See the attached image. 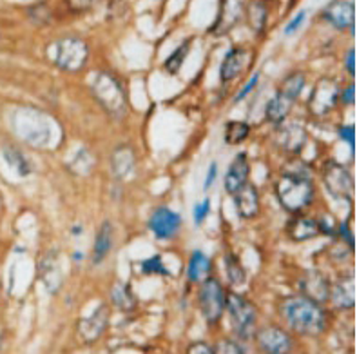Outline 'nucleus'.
<instances>
[{
	"label": "nucleus",
	"instance_id": "nucleus-8",
	"mask_svg": "<svg viewBox=\"0 0 357 354\" xmlns=\"http://www.w3.org/2000/svg\"><path fill=\"white\" fill-rule=\"evenodd\" d=\"M261 354H290L292 338L283 327L265 325L254 332L252 336Z\"/></svg>",
	"mask_w": 357,
	"mask_h": 354
},
{
	"label": "nucleus",
	"instance_id": "nucleus-20",
	"mask_svg": "<svg viewBox=\"0 0 357 354\" xmlns=\"http://www.w3.org/2000/svg\"><path fill=\"white\" fill-rule=\"evenodd\" d=\"M287 235L290 236V240L307 242L319 236L321 233H319V226H317L316 218L294 216L289 222V226H287Z\"/></svg>",
	"mask_w": 357,
	"mask_h": 354
},
{
	"label": "nucleus",
	"instance_id": "nucleus-40",
	"mask_svg": "<svg viewBox=\"0 0 357 354\" xmlns=\"http://www.w3.org/2000/svg\"><path fill=\"white\" fill-rule=\"evenodd\" d=\"M258 82H259V73H256V75H254V77L249 80V84H247V86H245L243 89H241V93H238V95H236L234 102H241V100H243L245 96H249L250 91H252L256 86H258Z\"/></svg>",
	"mask_w": 357,
	"mask_h": 354
},
{
	"label": "nucleus",
	"instance_id": "nucleus-28",
	"mask_svg": "<svg viewBox=\"0 0 357 354\" xmlns=\"http://www.w3.org/2000/svg\"><path fill=\"white\" fill-rule=\"evenodd\" d=\"M250 135V126L241 120H231L225 126V142L231 145H238L245 142Z\"/></svg>",
	"mask_w": 357,
	"mask_h": 354
},
{
	"label": "nucleus",
	"instance_id": "nucleus-47",
	"mask_svg": "<svg viewBox=\"0 0 357 354\" xmlns=\"http://www.w3.org/2000/svg\"><path fill=\"white\" fill-rule=\"evenodd\" d=\"M73 233H75V235H78V233H82V227H75V229H73Z\"/></svg>",
	"mask_w": 357,
	"mask_h": 354
},
{
	"label": "nucleus",
	"instance_id": "nucleus-34",
	"mask_svg": "<svg viewBox=\"0 0 357 354\" xmlns=\"http://www.w3.org/2000/svg\"><path fill=\"white\" fill-rule=\"evenodd\" d=\"M142 271H144L145 274H163V276H169V269L163 265L162 258H160L158 254L144 260V262H142Z\"/></svg>",
	"mask_w": 357,
	"mask_h": 354
},
{
	"label": "nucleus",
	"instance_id": "nucleus-44",
	"mask_svg": "<svg viewBox=\"0 0 357 354\" xmlns=\"http://www.w3.org/2000/svg\"><path fill=\"white\" fill-rule=\"evenodd\" d=\"M344 66H347V71L350 73V77H356V50L349 51Z\"/></svg>",
	"mask_w": 357,
	"mask_h": 354
},
{
	"label": "nucleus",
	"instance_id": "nucleus-23",
	"mask_svg": "<svg viewBox=\"0 0 357 354\" xmlns=\"http://www.w3.org/2000/svg\"><path fill=\"white\" fill-rule=\"evenodd\" d=\"M40 278L51 293H54L60 287V283H62V271H60L56 253H50L40 262Z\"/></svg>",
	"mask_w": 357,
	"mask_h": 354
},
{
	"label": "nucleus",
	"instance_id": "nucleus-9",
	"mask_svg": "<svg viewBox=\"0 0 357 354\" xmlns=\"http://www.w3.org/2000/svg\"><path fill=\"white\" fill-rule=\"evenodd\" d=\"M323 182H325L326 189L334 198H347L349 200L352 196L354 191V180L352 175L349 172V169L341 165V163L331 162L325 163V169H323Z\"/></svg>",
	"mask_w": 357,
	"mask_h": 354
},
{
	"label": "nucleus",
	"instance_id": "nucleus-22",
	"mask_svg": "<svg viewBox=\"0 0 357 354\" xmlns=\"http://www.w3.org/2000/svg\"><path fill=\"white\" fill-rule=\"evenodd\" d=\"M292 105H294V100H290L289 96L276 93L267 102V108H265V118L268 122L274 124V126H280L287 120L289 113L292 111Z\"/></svg>",
	"mask_w": 357,
	"mask_h": 354
},
{
	"label": "nucleus",
	"instance_id": "nucleus-18",
	"mask_svg": "<svg viewBox=\"0 0 357 354\" xmlns=\"http://www.w3.org/2000/svg\"><path fill=\"white\" fill-rule=\"evenodd\" d=\"M236 213L241 218H254L259 213V193L252 184H245L238 193H234Z\"/></svg>",
	"mask_w": 357,
	"mask_h": 354
},
{
	"label": "nucleus",
	"instance_id": "nucleus-12",
	"mask_svg": "<svg viewBox=\"0 0 357 354\" xmlns=\"http://www.w3.org/2000/svg\"><path fill=\"white\" fill-rule=\"evenodd\" d=\"M307 144V129L298 122H283L276 129V145L281 151L298 154Z\"/></svg>",
	"mask_w": 357,
	"mask_h": 354
},
{
	"label": "nucleus",
	"instance_id": "nucleus-11",
	"mask_svg": "<svg viewBox=\"0 0 357 354\" xmlns=\"http://www.w3.org/2000/svg\"><path fill=\"white\" fill-rule=\"evenodd\" d=\"M245 9H247V0H222L216 22L211 27V33L227 35L243 18Z\"/></svg>",
	"mask_w": 357,
	"mask_h": 354
},
{
	"label": "nucleus",
	"instance_id": "nucleus-3",
	"mask_svg": "<svg viewBox=\"0 0 357 354\" xmlns=\"http://www.w3.org/2000/svg\"><path fill=\"white\" fill-rule=\"evenodd\" d=\"M91 91H93V96L96 98V102H98L111 117H126L127 108H129L126 91H123V86L114 75L98 73L95 77V80H93Z\"/></svg>",
	"mask_w": 357,
	"mask_h": 354
},
{
	"label": "nucleus",
	"instance_id": "nucleus-15",
	"mask_svg": "<svg viewBox=\"0 0 357 354\" xmlns=\"http://www.w3.org/2000/svg\"><path fill=\"white\" fill-rule=\"evenodd\" d=\"M356 276L343 274L331 286V302L340 311H349L356 305Z\"/></svg>",
	"mask_w": 357,
	"mask_h": 354
},
{
	"label": "nucleus",
	"instance_id": "nucleus-46",
	"mask_svg": "<svg viewBox=\"0 0 357 354\" xmlns=\"http://www.w3.org/2000/svg\"><path fill=\"white\" fill-rule=\"evenodd\" d=\"M73 258H75V260H82V258H84V254H82V253H75V256H73Z\"/></svg>",
	"mask_w": 357,
	"mask_h": 354
},
{
	"label": "nucleus",
	"instance_id": "nucleus-30",
	"mask_svg": "<svg viewBox=\"0 0 357 354\" xmlns=\"http://www.w3.org/2000/svg\"><path fill=\"white\" fill-rule=\"evenodd\" d=\"M305 82L307 80H305L303 73H294V75H290V77H287L285 80L281 82L278 93L289 96L290 100H296L301 95V91H303L305 87Z\"/></svg>",
	"mask_w": 357,
	"mask_h": 354
},
{
	"label": "nucleus",
	"instance_id": "nucleus-27",
	"mask_svg": "<svg viewBox=\"0 0 357 354\" xmlns=\"http://www.w3.org/2000/svg\"><path fill=\"white\" fill-rule=\"evenodd\" d=\"M245 13H247L249 24L254 31L261 33L263 29H265V26H267L268 11H267V8L261 4V2H250V4H247Z\"/></svg>",
	"mask_w": 357,
	"mask_h": 354
},
{
	"label": "nucleus",
	"instance_id": "nucleus-1",
	"mask_svg": "<svg viewBox=\"0 0 357 354\" xmlns=\"http://www.w3.org/2000/svg\"><path fill=\"white\" fill-rule=\"evenodd\" d=\"M280 314L283 322L298 334L319 336L326 329L325 309L303 295H292L281 300Z\"/></svg>",
	"mask_w": 357,
	"mask_h": 354
},
{
	"label": "nucleus",
	"instance_id": "nucleus-21",
	"mask_svg": "<svg viewBox=\"0 0 357 354\" xmlns=\"http://www.w3.org/2000/svg\"><path fill=\"white\" fill-rule=\"evenodd\" d=\"M136 168V156L135 151L129 147V145H122V147H116L111 156V169L116 175V178L123 180V178H129L135 172Z\"/></svg>",
	"mask_w": 357,
	"mask_h": 354
},
{
	"label": "nucleus",
	"instance_id": "nucleus-41",
	"mask_svg": "<svg viewBox=\"0 0 357 354\" xmlns=\"http://www.w3.org/2000/svg\"><path fill=\"white\" fill-rule=\"evenodd\" d=\"M340 100L344 105H352L356 102V86H349L340 93Z\"/></svg>",
	"mask_w": 357,
	"mask_h": 354
},
{
	"label": "nucleus",
	"instance_id": "nucleus-43",
	"mask_svg": "<svg viewBox=\"0 0 357 354\" xmlns=\"http://www.w3.org/2000/svg\"><path fill=\"white\" fill-rule=\"evenodd\" d=\"M303 20H305V11H299V13L294 17V20H292L290 24H287V27H285L287 35H292L296 29H299V27H301V24H303Z\"/></svg>",
	"mask_w": 357,
	"mask_h": 354
},
{
	"label": "nucleus",
	"instance_id": "nucleus-24",
	"mask_svg": "<svg viewBox=\"0 0 357 354\" xmlns=\"http://www.w3.org/2000/svg\"><path fill=\"white\" fill-rule=\"evenodd\" d=\"M213 271V262L208 258L207 254L204 251H195V253L190 254L189 260V267H187V276L192 283H199V281H204L205 278H208Z\"/></svg>",
	"mask_w": 357,
	"mask_h": 354
},
{
	"label": "nucleus",
	"instance_id": "nucleus-36",
	"mask_svg": "<svg viewBox=\"0 0 357 354\" xmlns=\"http://www.w3.org/2000/svg\"><path fill=\"white\" fill-rule=\"evenodd\" d=\"M208 213H211V200L205 198L202 204L195 205V211H192L195 222L198 223V226H202V223L205 222V218L208 216Z\"/></svg>",
	"mask_w": 357,
	"mask_h": 354
},
{
	"label": "nucleus",
	"instance_id": "nucleus-29",
	"mask_svg": "<svg viewBox=\"0 0 357 354\" xmlns=\"http://www.w3.org/2000/svg\"><path fill=\"white\" fill-rule=\"evenodd\" d=\"M225 271L227 276L231 280L232 286H243L245 280H247V272H245L243 265H241L240 258L232 253L225 254Z\"/></svg>",
	"mask_w": 357,
	"mask_h": 354
},
{
	"label": "nucleus",
	"instance_id": "nucleus-13",
	"mask_svg": "<svg viewBox=\"0 0 357 354\" xmlns=\"http://www.w3.org/2000/svg\"><path fill=\"white\" fill-rule=\"evenodd\" d=\"M181 226L180 214L174 213L169 207H158L151 214L149 218V229L158 240H167L176 235Z\"/></svg>",
	"mask_w": 357,
	"mask_h": 354
},
{
	"label": "nucleus",
	"instance_id": "nucleus-37",
	"mask_svg": "<svg viewBox=\"0 0 357 354\" xmlns=\"http://www.w3.org/2000/svg\"><path fill=\"white\" fill-rule=\"evenodd\" d=\"M98 2L100 0H68V8L71 9L73 13H86Z\"/></svg>",
	"mask_w": 357,
	"mask_h": 354
},
{
	"label": "nucleus",
	"instance_id": "nucleus-42",
	"mask_svg": "<svg viewBox=\"0 0 357 354\" xmlns=\"http://www.w3.org/2000/svg\"><path fill=\"white\" fill-rule=\"evenodd\" d=\"M337 229H340V236H341V238H343V240L347 242V244H349L350 249H354V245H356V244H354V236H352V231H350L349 223L343 222L340 227H337Z\"/></svg>",
	"mask_w": 357,
	"mask_h": 354
},
{
	"label": "nucleus",
	"instance_id": "nucleus-32",
	"mask_svg": "<svg viewBox=\"0 0 357 354\" xmlns=\"http://www.w3.org/2000/svg\"><path fill=\"white\" fill-rule=\"evenodd\" d=\"M69 168L71 171H75L77 175H89L91 169L95 168V158L91 156V153L87 149H80L75 156V160L69 162Z\"/></svg>",
	"mask_w": 357,
	"mask_h": 354
},
{
	"label": "nucleus",
	"instance_id": "nucleus-7",
	"mask_svg": "<svg viewBox=\"0 0 357 354\" xmlns=\"http://www.w3.org/2000/svg\"><path fill=\"white\" fill-rule=\"evenodd\" d=\"M340 86L334 78H321L317 80L316 87L310 93L308 98V109L314 117H325L335 108V104L340 102Z\"/></svg>",
	"mask_w": 357,
	"mask_h": 354
},
{
	"label": "nucleus",
	"instance_id": "nucleus-31",
	"mask_svg": "<svg viewBox=\"0 0 357 354\" xmlns=\"http://www.w3.org/2000/svg\"><path fill=\"white\" fill-rule=\"evenodd\" d=\"M189 45H190V40L183 42V44L178 45L176 50L172 51L171 57H167V60H165V69H167L171 75H176V73L181 69V66H183V62H185V57L189 54Z\"/></svg>",
	"mask_w": 357,
	"mask_h": 354
},
{
	"label": "nucleus",
	"instance_id": "nucleus-35",
	"mask_svg": "<svg viewBox=\"0 0 357 354\" xmlns=\"http://www.w3.org/2000/svg\"><path fill=\"white\" fill-rule=\"evenodd\" d=\"M213 349L214 354H245L243 349H241V345L238 341L231 340V338H222Z\"/></svg>",
	"mask_w": 357,
	"mask_h": 354
},
{
	"label": "nucleus",
	"instance_id": "nucleus-6",
	"mask_svg": "<svg viewBox=\"0 0 357 354\" xmlns=\"http://www.w3.org/2000/svg\"><path fill=\"white\" fill-rule=\"evenodd\" d=\"M225 300H227V290L216 278H205L202 281L198 293V302L202 314L207 320L208 325H214L222 320L223 313H225Z\"/></svg>",
	"mask_w": 357,
	"mask_h": 354
},
{
	"label": "nucleus",
	"instance_id": "nucleus-5",
	"mask_svg": "<svg viewBox=\"0 0 357 354\" xmlns=\"http://www.w3.org/2000/svg\"><path fill=\"white\" fill-rule=\"evenodd\" d=\"M225 311L231 318V325L236 338L241 341L250 340L256 332V320H258L256 307L241 295L227 293Z\"/></svg>",
	"mask_w": 357,
	"mask_h": 354
},
{
	"label": "nucleus",
	"instance_id": "nucleus-10",
	"mask_svg": "<svg viewBox=\"0 0 357 354\" xmlns=\"http://www.w3.org/2000/svg\"><path fill=\"white\" fill-rule=\"evenodd\" d=\"M299 289H301V295L319 305L326 304L331 300V281L317 269L305 271V274L299 280Z\"/></svg>",
	"mask_w": 357,
	"mask_h": 354
},
{
	"label": "nucleus",
	"instance_id": "nucleus-25",
	"mask_svg": "<svg viewBox=\"0 0 357 354\" xmlns=\"http://www.w3.org/2000/svg\"><path fill=\"white\" fill-rule=\"evenodd\" d=\"M111 300H113V304L120 311H123V313H131V311L136 309V305H138V300H136L132 289L127 283H123V281H116L111 287Z\"/></svg>",
	"mask_w": 357,
	"mask_h": 354
},
{
	"label": "nucleus",
	"instance_id": "nucleus-2",
	"mask_svg": "<svg viewBox=\"0 0 357 354\" xmlns=\"http://www.w3.org/2000/svg\"><path fill=\"white\" fill-rule=\"evenodd\" d=\"M276 196L281 207L292 214L301 213L314 198V184L303 172H285L276 182Z\"/></svg>",
	"mask_w": 357,
	"mask_h": 354
},
{
	"label": "nucleus",
	"instance_id": "nucleus-38",
	"mask_svg": "<svg viewBox=\"0 0 357 354\" xmlns=\"http://www.w3.org/2000/svg\"><path fill=\"white\" fill-rule=\"evenodd\" d=\"M340 138L344 142H349V145L352 147V153H356V127L341 126L340 127Z\"/></svg>",
	"mask_w": 357,
	"mask_h": 354
},
{
	"label": "nucleus",
	"instance_id": "nucleus-33",
	"mask_svg": "<svg viewBox=\"0 0 357 354\" xmlns=\"http://www.w3.org/2000/svg\"><path fill=\"white\" fill-rule=\"evenodd\" d=\"M4 156H6V160H8L9 165L17 169L18 175H22V177L29 175V171H31V168H29V162L24 158V154L20 153V151L13 149V147H8V149L4 151Z\"/></svg>",
	"mask_w": 357,
	"mask_h": 354
},
{
	"label": "nucleus",
	"instance_id": "nucleus-39",
	"mask_svg": "<svg viewBox=\"0 0 357 354\" xmlns=\"http://www.w3.org/2000/svg\"><path fill=\"white\" fill-rule=\"evenodd\" d=\"M187 354H214V349L205 341H195L189 345Z\"/></svg>",
	"mask_w": 357,
	"mask_h": 354
},
{
	"label": "nucleus",
	"instance_id": "nucleus-16",
	"mask_svg": "<svg viewBox=\"0 0 357 354\" xmlns=\"http://www.w3.org/2000/svg\"><path fill=\"white\" fill-rule=\"evenodd\" d=\"M323 18L335 29H349L356 22V8L349 0H334L325 8Z\"/></svg>",
	"mask_w": 357,
	"mask_h": 354
},
{
	"label": "nucleus",
	"instance_id": "nucleus-26",
	"mask_svg": "<svg viewBox=\"0 0 357 354\" xmlns=\"http://www.w3.org/2000/svg\"><path fill=\"white\" fill-rule=\"evenodd\" d=\"M111 249H113V226L111 222H104L100 227L98 236H96L95 247H93V262H102L111 253Z\"/></svg>",
	"mask_w": 357,
	"mask_h": 354
},
{
	"label": "nucleus",
	"instance_id": "nucleus-14",
	"mask_svg": "<svg viewBox=\"0 0 357 354\" xmlns=\"http://www.w3.org/2000/svg\"><path fill=\"white\" fill-rule=\"evenodd\" d=\"M109 318H111V313H109L107 305H100L91 316L78 320V334L82 336V340L87 344L98 340L100 336L104 334Z\"/></svg>",
	"mask_w": 357,
	"mask_h": 354
},
{
	"label": "nucleus",
	"instance_id": "nucleus-45",
	"mask_svg": "<svg viewBox=\"0 0 357 354\" xmlns=\"http://www.w3.org/2000/svg\"><path fill=\"white\" fill-rule=\"evenodd\" d=\"M216 175H218V165L216 162L211 163V168H208L207 171V180H205V189H208V187L213 186L214 180H216Z\"/></svg>",
	"mask_w": 357,
	"mask_h": 354
},
{
	"label": "nucleus",
	"instance_id": "nucleus-17",
	"mask_svg": "<svg viewBox=\"0 0 357 354\" xmlns=\"http://www.w3.org/2000/svg\"><path fill=\"white\" fill-rule=\"evenodd\" d=\"M249 175H250V163L249 158H247V154L240 153L236 154L232 163L229 165V171L225 175V182H223V186H225V191L229 195H234L245 184H249Z\"/></svg>",
	"mask_w": 357,
	"mask_h": 354
},
{
	"label": "nucleus",
	"instance_id": "nucleus-4",
	"mask_svg": "<svg viewBox=\"0 0 357 354\" xmlns=\"http://www.w3.org/2000/svg\"><path fill=\"white\" fill-rule=\"evenodd\" d=\"M47 57H50L51 64L62 69V71L77 73L86 66L87 57H89V47L80 38L68 36V38H60V40L50 44Z\"/></svg>",
	"mask_w": 357,
	"mask_h": 354
},
{
	"label": "nucleus",
	"instance_id": "nucleus-19",
	"mask_svg": "<svg viewBox=\"0 0 357 354\" xmlns=\"http://www.w3.org/2000/svg\"><path fill=\"white\" fill-rule=\"evenodd\" d=\"M247 62H249V51L243 50V47H232V50L225 54V59H223L222 62V68H220V80H234L238 75H241V71L245 69Z\"/></svg>",
	"mask_w": 357,
	"mask_h": 354
}]
</instances>
